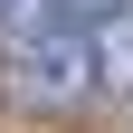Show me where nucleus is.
<instances>
[{
    "label": "nucleus",
    "instance_id": "4",
    "mask_svg": "<svg viewBox=\"0 0 133 133\" xmlns=\"http://www.w3.org/2000/svg\"><path fill=\"white\" fill-rule=\"evenodd\" d=\"M0 10H10V0H0Z\"/></svg>",
    "mask_w": 133,
    "mask_h": 133
},
{
    "label": "nucleus",
    "instance_id": "1",
    "mask_svg": "<svg viewBox=\"0 0 133 133\" xmlns=\"http://www.w3.org/2000/svg\"><path fill=\"white\" fill-rule=\"evenodd\" d=\"M86 86H95V38L76 29V10L19 0L10 10V38H0V95L19 114H66Z\"/></svg>",
    "mask_w": 133,
    "mask_h": 133
},
{
    "label": "nucleus",
    "instance_id": "2",
    "mask_svg": "<svg viewBox=\"0 0 133 133\" xmlns=\"http://www.w3.org/2000/svg\"><path fill=\"white\" fill-rule=\"evenodd\" d=\"M95 76H114V86H133V10H114V19L95 29Z\"/></svg>",
    "mask_w": 133,
    "mask_h": 133
},
{
    "label": "nucleus",
    "instance_id": "3",
    "mask_svg": "<svg viewBox=\"0 0 133 133\" xmlns=\"http://www.w3.org/2000/svg\"><path fill=\"white\" fill-rule=\"evenodd\" d=\"M57 10H105V0H57Z\"/></svg>",
    "mask_w": 133,
    "mask_h": 133
}]
</instances>
